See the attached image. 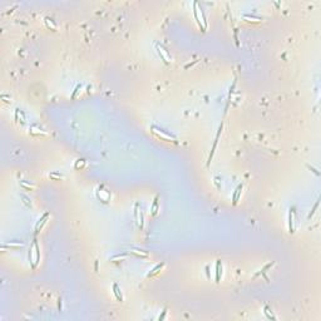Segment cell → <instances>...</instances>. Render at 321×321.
<instances>
[{
    "instance_id": "obj_1",
    "label": "cell",
    "mask_w": 321,
    "mask_h": 321,
    "mask_svg": "<svg viewBox=\"0 0 321 321\" xmlns=\"http://www.w3.org/2000/svg\"><path fill=\"white\" fill-rule=\"evenodd\" d=\"M29 262L32 265L33 269H36L39 262H40V247L38 244V240L34 238L33 244L30 246V251H29Z\"/></svg>"
},
{
    "instance_id": "obj_2",
    "label": "cell",
    "mask_w": 321,
    "mask_h": 321,
    "mask_svg": "<svg viewBox=\"0 0 321 321\" xmlns=\"http://www.w3.org/2000/svg\"><path fill=\"white\" fill-rule=\"evenodd\" d=\"M151 130H152V133L153 134L156 136V137H158L159 139H162V141H166V142H172V143H177V138L173 136V134H171V133L168 132V130H166V129H163V128H159L158 126H151Z\"/></svg>"
},
{
    "instance_id": "obj_3",
    "label": "cell",
    "mask_w": 321,
    "mask_h": 321,
    "mask_svg": "<svg viewBox=\"0 0 321 321\" xmlns=\"http://www.w3.org/2000/svg\"><path fill=\"white\" fill-rule=\"evenodd\" d=\"M193 14H194V18L199 25V28L202 30H206L207 29V20H206V17L202 11V8H199L198 3H193Z\"/></svg>"
},
{
    "instance_id": "obj_4",
    "label": "cell",
    "mask_w": 321,
    "mask_h": 321,
    "mask_svg": "<svg viewBox=\"0 0 321 321\" xmlns=\"http://www.w3.org/2000/svg\"><path fill=\"white\" fill-rule=\"evenodd\" d=\"M49 217H50V213H49V212H45L44 215L38 220V222H36V225H35V233H39V232H40V230L43 228V226L48 222V218H49Z\"/></svg>"
},
{
    "instance_id": "obj_5",
    "label": "cell",
    "mask_w": 321,
    "mask_h": 321,
    "mask_svg": "<svg viewBox=\"0 0 321 321\" xmlns=\"http://www.w3.org/2000/svg\"><path fill=\"white\" fill-rule=\"evenodd\" d=\"M156 48H157V51H158V54L160 55V58L163 59V62L164 63H171V57H169V54H168V51L160 45V44H157L156 45Z\"/></svg>"
},
{
    "instance_id": "obj_6",
    "label": "cell",
    "mask_w": 321,
    "mask_h": 321,
    "mask_svg": "<svg viewBox=\"0 0 321 321\" xmlns=\"http://www.w3.org/2000/svg\"><path fill=\"white\" fill-rule=\"evenodd\" d=\"M136 212V221H137V223H138V227L139 228L142 230L143 228V225H144V222H143V212H142V210H139V205L137 203L136 205V210H134Z\"/></svg>"
},
{
    "instance_id": "obj_7",
    "label": "cell",
    "mask_w": 321,
    "mask_h": 321,
    "mask_svg": "<svg viewBox=\"0 0 321 321\" xmlns=\"http://www.w3.org/2000/svg\"><path fill=\"white\" fill-rule=\"evenodd\" d=\"M164 265H166L164 262H160V263H157V265H156V266L153 267V269H152V270H149V272L147 274V277L149 278V277H153V276L158 275V274H159L160 271H162V269H163V267H164Z\"/></svg>"
},
{
    "instance_id": "obj_8",
    "label": "cell",
    "mask_w": 321,
    "mask_h": 321,
    "mask_svg": "<svg viewBox=\"0 0 321 321\" xmlns=\"http://www.w3.org/2000/svg\"><path fill=\"white\" fill-rule=\"evenodd\" d=\"M129 255H134L137 257H141V259H147V257H149V253L148 252H145L143 250H137V248H130L128 251Z\"/></svg>"
},
{
    "instance_id": "obj_9",
    "label": "cell",
    "mask_w": 321,
    "mask_h": 321,
    "mask_svg": "<svg viewBox=\"0 0 321 321\" xmlns=\"http://www.w3.org/2000/svg\"><path fill=\"white\" fill-rule=\"evenodd\" d=\"M23 246H24V244L21 242V241H10V242H4L2 248L3 250H5L6 247H9V248H19V247H23Z\"/></svg>"
},
{
    "instance_id": "obj_10",
    "label": "cell",
    "mask_w": 321,
    "mask_h": 321,
    "mask_svg": "<svg viewBox=\"0 0 321 321\" xmlns=\"http://www.w3.org/2000/svg\"><path fill=\"white\" fill-rule=\"evenodd\" d=\"M98 197L103 201V202H108L109 198H111V193L104 190V187H99V190H98Z\"/></svg>"
},
{
    "instance_id": "obj_11",
    "label": "cell",
    "mask_w": 321,
    "mask_h": 321,
    "mask_svg": "<svg viewBox=\"0 0 321 321\" xmlns=\"http://www.w3.org/2000/svg\"><path fill=\"white\" fill-rule=\"evenodd\" d=\"M242 190H244V184H242V183L238 184V186L236 187V190H235V192H233V196H232L233 205H237L238 199H240V197H241V193H242Z\"/></svg>"
},
{
    "instance_id": "obj_12",
    "label": "cell",
    "mask_w": 321,
    "mask_h": 321,
    "mask_svg": "<svg viewBox=\"0 0 321 321\" xmlns=\"http://www.w3.org/2000/svg\"><path fill=\"white\" fill-rule=\"evenodd\" d=\"M158 211H159V201H158V196H156L152 205H151V215L156 216L158 213Z\"/></svg>"
},
{
    "instance_id": "obj_13",
    "label": "cell",
    "mask_w": 321,
    "mask_h": 321,
    "mask_svg": "<svg viewBox=\"0 0 321 321\" xmlns=\"http://www.w3.org/2000/svg\"><path fill=\"white\" fill-rule=\"evenodd\" d=\"M222 277V262L221 260H217L216 262V282H220Z\"/></svg>"
},
{
    "instance_id": "obj_14",
    "label": "cell",
    "mask_w": 321,
    "mask_h": 321,
    "mask_svg": "<svg viewBox=\"0 0 321 321\" xmlns=\"http://www.w3.org/2000/svg\"><path fill=\"white\" fill-rule=\"evenodd\" d=\"M30 133L34 136H47V132H44L42 128H39L36 126H33L30 127Z\"/></svg>"
},
{
    "instance_id": "obj_15",
    "label": "cell",
    "mask_w": 321,
    "mask_h": 321,
    "mask_svg": "<svg viewBox=\"0 0 321 321\" xmlns=\"http://www.w3.org/2000/svg\"><path fill=\"white\" fill-rule=\"evenodd\" d=\"M113 293H114V296H115V299H117L118 301H120V302L123 301L122 292H120V289H119V286H118L117 284H114V285H113Z\"/></svg>"
},
{
    "instance_id": "obj_16",
    "label": "cell",
    "mask_w": 321,
    "mask_h": 321,
    "mask_svg": "<svg viewBox=\"0 0 321 321\" xmlns=\"http://www.w3.org/2000/svg\"><path fill=\"white\" fill-rule=\"evenodd\" d=\"M128 255H129V253H128V252H124V253H122V255H120V253H118V255H114V256H112V257L109 259V261H112V262H117V261H122V260H124V259H127V257H128Z\"/></svg>"
},
{
    "instance_id": "obj_17",
    "label": "cell",
    "mask_w": 321,
    "mask_h": 321,
    "mask_svg": "<svg viewBox=\"0 0 321 321\" xmlns=\"http://www.w3.org/2000/svg\"><path fill=\"white\" fill-rule=\"evenodd\" d=\"M244 19H246L247 21H253V23H260V21L262 20V18L256 17V15H251V14H245V15H244Z\"/></svg>"
},
{
    "instance_id": "obj_18",
    "label": "cell",
    "mask_w": 321,
    "mask_h": 321,
    "mask_svg": "<svg viewBox=\"0 0 321 321\" xmlns=\"http://www.w3.org/2000/svg\"><path fill=\"white\" fill-rule=\"evenodd\" d=\"M289 231L293 232V210H290L289 212Z\"/></svg>"
},
{
    "instance_id": "obj_19",
    "label": "cell",
    "mask_w": 321,
    "mask_h": 321,
    "mask_svg": "<svg viewBox=\"0 0 321 321\" xmlns=\"http://www.w3.org/2000/svg\"><path fill=\"white\" fill-rule=\"evenodd\" d=\"M85 164H87L85 159H83V158H79V159H77V160H75L74 168H75V169H82V168H84V167H85Z\"/></svg>"
},
{
    "instance_id": "obj_20",
    "label": "cell",
    "mask_w": 321,
    "mask_h": 321,
    "mask_svg": "<svg viewBox=\"0 0 321 321\" xmlns=\"http://www.w3.org/2000/svg\"><path fill=\"white\" fill-rule=\"evenodd\" d=\"M20 186L23 187L24 190H28V191L35 188V184H34V183H28L26 181H20Z\"/></svg>"
},
{
    "instance_id": "obj_21",
    "label": "cell",
    "mask_w": 321,
    "mask_h": 321,
    "mask_svg": "<svg viewBox=\"0 0 321 321\" xmlns=\"http://www.w3.org/2000/svg\"><path fill=\"white\" fill-rule=\"evenodd\" d=\"M274 265H275V261H272V262H270V263H267V265H266V266L263 267L262 270H260L259 272H256V274H255V276H259L260 274H265V272H266L267 270H269V269H271V267H272Z\"/></svg>"
},
{
    "instance_id": "obj_22",
    "label": "cell",
    "mask_w": 321,
    "mask_h": 321,
    "mask_svg": "<svg viewBox=\"0 0 321 321\" xmlns=\"http://www.w3.org/2000/svg\"><path fill=\"white\" fill-rule=\"evenodd\" d=\"M49 177L53 178V179H55V181H59L63 178V175H60V173H57V172H51L49 173Z\"/></svg>"
},
{
    "instance_id": "obj_23",
    "label": "cell",
    "mask_w": 321,
    "mask_h": 321,
    "mask_svg": "<svg viewBox=\"0 0 321 321\" xmlns=\"http://www.w3.org/2000/svg\"><path fill=\"white\" fill-rule=\"evenodd\" d=\"M45 23H47V25L49 26V28L51 26V29H54V30L57 29V25L54 24V21H53V19H50V18H45Z\"/></svg>"
},
{
    "instance_id": "obj_24",
    "label": "cell",
    "mask_w": 321,
    "mask_h": 321,
    "mask_svg": "<svg viewBox=\"0 0 321 321\" xmlns=\"http://www.w3.org/2000/svg\"><path fill=\"white\" fill-rule=\"evenodd\" d=\"M319 205H320V201L317 199V201H316V203H315V206H314V207H312V210L310 211V213H309V216H307V218H310V217H312V216H314V213L316 212V210H317Z\"/></svg>"
},
{
    "instance_id": "obj_25",
    "label": "cell",
    "mask_w": 321,
    "mask_h": 321,
    "mask_svg": "<svg viewBox=\"0 0 321 321\" xmlns=\"http://www.w3.org/2000/svg\"><path fill=\"white\" fill-rule=\"evenodd\" d=\"M263 310H265L263 312H265V314L267 315V317H269V319H272V320H276V317H275V316L272 315V311H270V309H269V307H265V309H263Z\"/></svg>"
},
{
    "instance_id": "obj_26",
    "label": "cell",
    "mask_w": 321,
    "mask_h": 321,
    "mask_svg": "<svg viewBox=\"0 0 321 321\" xmlns=\"http://www.w3.org/2000/svg\"><path fill=\"white\" fill-rule=\"evenodd\" d=\"M80 88H82V85H80V84H78V85L75 87V89L73 90V94H72V98H75V94H77V93L79 92V89H80Z\"/></svg>"
},
{
    "instance_id": "obj_27",
    "label": "cell",
    "mask_w": 321,
    "mask_h": 321,
    "mask_svg": "<svg viewBox=\"0 0 321 321\" xmlns=\"http://www.w3.org/2000/svg\"><path fill=\"white\" fill-rule=\"evenodd\" d=\"M166 314H167V310L164 309V310H163V312H162V315H160V316L158 317V320H159V321H162V320L164 319V316H166Z\"/></svg>"
}]
</instances>
